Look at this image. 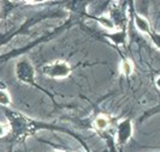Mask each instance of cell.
Segmentation results:
<instances>
[{"label": "cell", "instance_id": "obj_10", "mask_svg": "<svg viewBox=\"0 0 160 152\" xmlns=\"http://www.w3.org/2000/svg\"><path fill=\"white\" fill-rule=\"evenodd\" d=\"M149 35H151V37L153 39V41L155 42V44L160 48V35L159 34H152V32H151Z\"/></svg>", "mask_w": 160, "mask_h": 152}, {"label": "cell", "instance_id": "obj_12", "mask_svg": "<svg viewBox=\"0 0 160 152\" xmlns=\"http://www.w3.org/2000/svg\"><path fill=\"white\" fill-rule=\"evenodd\" d=\"M34 1H42V0H34Z\"/></svg>", "mask_w": 160, "mask_h": 152}, {"label": "cell", "instance_id": "obj_8", "mask_svg": "<svg viewBox=\"0 0 160 152\" xmlns=\"http://www.w3.org/2000/svg\"><path fill=\"white\" fill-rule=\"evenodd\" d=\"M0 102H1L2 105H8V104H10V102H11L8 92H6L4 89H1V97H0Z\"/></svg>", "mask_w": 160, "mask_h": 152}, {"label": "cell", "instance_id": "obj_6", "mask_svg": "<svg viewBox=\"0 0 160 152\" xmlns=\"http://www.w3.org/2000/svg\"><path fill=\"white\" fill-rule=\"evenodd\" d=\"M134 72V67H132V64L129 61V60H123L120 62V73L124 74L125 77H129L131 76Z\"/></svg>", "mask_w": 160, "mask_h": 152}, {"label": "cell", "instance_id": "obj_2", "mask_svg": "<svg viewBox=\"0 0 160 152\" xmlns=\"http://www.w3.org/2000/svg\"><path fill=\"white\" fill-rule=\"evenodd\" d=\"M16 74L18 79L23 83H32L34 80V67L28 60H22L19 64L17 65L16 68Z\"/></svg>", "mask_w": 160, "mask_h": 152}, {"label": "cell", "instance_id": "obj_13", "mask_svg": "<svg viewBox=\"0 0 160 152\" xmlns=\"http://www.w3.org/2000/svg\"><path fill=\"white\" fill-rule=\"evenodd\" d=\"M54 152H60V151H54Z\"/></svg>", "mask_w": 160, "mask_h": 152}, {"label": "cell", "instance_id": "obj_9", "mask_svg": "<svg viewBox=\"0 0 160 152\" xmlns=\"http://www.w3.org/2000/svg\"><path fill=\"white\" fill-rule=\"evenodd\" d=\"M124 39H125V36H124L123 31H119V32H117V34H113L112 35V40L114 41V42H117V43H123V42H124Z\"/></svg>", "mask_w": 160, "mask_h": 152}, {"label": "cell", "instance_id": "obj_7", "mask_svg": "<svg viewBox=\"0 0 160 152\" xmlns=\"http://www.w3.org/2000/svg\"><path fill=\"white\" fill-rule=\"evenodd\" d=\"M98 21H99V22H100V24L102 25L104 28H106V29H113V28H114V25H116V23L113 22V19L107 18V17H100Z\"/></svg>", "mask_w": 160, "mask_h": 152}, {"label": "cell", "instance_id": "obj_5", "mask_svg": "<svg viewBox=\"0 0 160 152\" xmlns=\"http://www.w3.org/2000/svg\"><path fill=\"white\" fill-rule=\"evenodd\" d=\"M94 126H95V128L100 129V131H104V129H106V128L110 126V120H108L107 116L100 115V116H98L95 119V121H94Z\"/></svg>", "mask_w": 160, "mask_h": 152}, {"label": "cell", "instance_id": "obj_4", "mask_svg": "<svg viewBox=\"0 0 160 152\" xmlns=\"http://www.w3.org/2000/svg\"><path fill=\"white\" fill-rule=\"evenodd\" d=\"M135 25L137 26V29L140 31L144 32V34H151V26H149V23L144 19L143 17L141 16H135Z\"/></svg>", "mask_w": 160, "mask_h": 152}, {"label": "cell", "instance_id": "obj_1", "mask_svg": "<svg viewBox=\"0 0 160 152\" xmlns=\"http://www.w3.org/2000/svg\"><path fill=\"white\" fill-rule=\"evenodd\" d=\"M70 72L71 67L69 66V64L60 60L51 62L43 67V73L49 78H66Z\"/></svg>", "mask_w": 160, "mask_h": 152}, {"label": "cell", "instance_id": "obj_11", "mask_svg": "<svg viewBox=\"0 0 160 152\" xmlns=\"http://www.w3.org/2000/svg\"><path fill=\"white\" fill-rule=\"evenodd\" d=\"M155 84H157V86H158V88L160 89V77L157 80H155Z\"/></svg>", "mask_w": 160, "mask_h": 152}, {"label": "cell", "instance_id": "obj_3", "mask_svg": "<svg viewBox=\"0 0 160 152\" xmlns=\"http://www.w3.org/2000/svg\"><path fill=\"white\" fill-rule=\"evenodd\" d=\"M132 134V127L129 120L122 121L118 126V141L120 144H124Z\"/></svg>", "mask_w": 160, "mask_h": 152}]
</instances>
